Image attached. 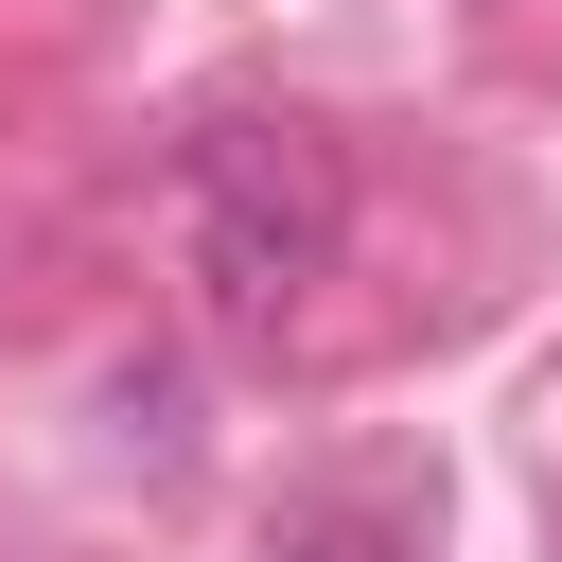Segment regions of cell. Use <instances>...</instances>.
Here are the masks:
<instances>
[{"instance_id": "6da1fadb", "label": "cell", "mask_w": 562, "mask_h": 562, "mask_svg": "<svg viewBox=\"0 0 562 562\" xmlns=\"http://www.w3.org/2000/svg\"><path fill=\"white\" fill-rule=\"evenodd\" d=\"M176 211H193V281H211L228 334H281V316L334 281V246H351V176H334V140H316V123H263V105L193 123Z\"/></svg>"}, {"instance_id": "7a4b0ae2", "label": "cell", "mask_w": 562, "mask_h": 562, "mask_svg": "<svg viewBox=\"0 0 562 562\" xmlns=\"http://www.w3.org/2000/svg\"><path fill=\"white\" fill-rule=\"evenodd\" d=\"M263 562H422V527H404V509H386V492H299V509H281V544H263Z\"/></svg>"}]
</instances>
